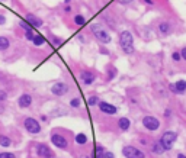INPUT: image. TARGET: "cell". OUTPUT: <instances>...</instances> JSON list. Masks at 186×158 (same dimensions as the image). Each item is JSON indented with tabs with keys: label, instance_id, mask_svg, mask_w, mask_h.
Here are the masks:
<instances>
[{
	"label": "cell",
	"instance_id": "cell-14",
	"mask_svg": "<svg viewBox=\"0 0 186 158\" xmlns=\"http://www.w3.org/2000/svg\"><path fill=\"white\" fill-rule=\"evenodd\" d=\"M158 31H160V34H161V35H169V34H170V31H172L170 23H167V22H161V23L158 25Z\"/></svg>",
	"mask_w": 186,
	"mask_h": 158
},
{
	"label": "cell",
	"instance_id": "cell-43",
	"mask_svg": "<svg viewBox=\"0 0 186 158\" xmlns=\"http://www.w3.org/2000/svg\"><path fill=\"white\" fill-rule=\"evenodd\" d=\"M2 112H3V107H2V106H0V113H2Z\"/></svg>",
	"mask_w": 186,
	"mask_h": 158
},
{
	"label": "cell",
	"instance_id": "cell-3",
	"mask_svg": "<svg viewBox=\"0 0 186 158\" xmlns=\"http://www.w3.org/2000/svg\"><path fill=\"white\" fill-rule=\"evenodd\" d=\"M23 125H25V129L29 132V133H39L41 132V125H39V122L37 120V119H34V117H25V122H23Z\"/></svg>",
	"mask_w": 186,
	"mask_h": 158
},
{
	"label": "cell",
	"instance_id": "cell-20",
	"mask_svg": "<svg viewBox=\"0 0 186 158\" xmlns=\"http://www.w3.org/2000/svg\"><path fill=\"white\" fill-rule=\"evenodd\" d=\"M0 145H2V146H10L12 145V139L9 136L0 135Z\"/></svg>",
	"mask_w": 186,
	"mask_h": 158
},
{
	"label": "cell",
	"instance_id": "cell-40",
	"mask_svg": "<svg viewBox=\"0 0 186 158\" xmlns=\"http://www.w3.org/2000/svg\"><path fill=\"white\" fill-rule=\"evenodd\" d=\"M41 119H42L44 122H47V120H48V117H47V116H41Z\"/></svg>",
	"mask_w": 186,
	"mask_h": 158
},
{
	"label": "cell",
	"instance_id": "cell-23",
	"mask_svg": "<svg viewBox=\"0 0 186 158\" xmlns=\"http://www.w3.org/2000/svg\"><path fill=\"white\" fill-rule=\"evenodd\" d=\"M98 103H99V97H98V96H90L89 100H87V104H89V106H95V104H98Z\"/></svg>",
	"mask_w": 186,
	"mask_h": 158
},
{
	"label": "cell",
	"instance_id": "cell-27",
	"mask_svg": "<svg viewBox=\"0 0 186 158\" xmlns=\"http://www.w3.org/2000/svg\"><path fill=\"white\" fill-rule=\"evenodd\" d=\"M34 36H35L34 29H32V31H25V38H26L28 41H32V39H34Z\"/></svg>",
	"mask_w": 186,
	"mask_h": 158
},
{
	"label": "cell",
	"instance_id": "cell-12",
	"mask_svg": "<svg viewBox=\"0 0 186 158\" xmlns=\"http://www.w3.org/2000/svg\"><path fill=\"white\" fill-rule=\"evenodd\" d=\"M26 22H28L32 28H41V26L44 25V21H42L41 18L32 15V13H28V15H26Z\"/></svg>",
	"mask_w": 186,
	"mask_h": 158
},
{
	"label": "cell",
	"instance_id": "cell-9",
	"mask_svg": "<svg viewBox=\"0 0 186 158\" xmlns=\"http://www.w3.org/2000/svg\"><path fill=\"white\" fill-rule=\"evenodd\" d=\"M51 93L54 96H64V94L68 93V86L64 84V83H55L51 87Z\"/></svg>",
	"mask_w": 186,
	"mask_h": 158
},
{
	"label": "cell",
	"instance_id": "cell-1",
	"mask_svg": "<svg viewBox=\"0 0 186 158\" xmlns=\"http://www.w3.org/2000/svg\"><path fill=\"white\" fill-rule=\"evenodd\" d=\"M119 44H121L125 54L134 52V38H132V34L130 31H122L119 34Z\"/></svg>",
	"mask_w": 186,
	"mask_h": 158
},
{
	"label": "cell",
	"instance_id": "cell-29",
	"mask_svg": "<svg viewBox=\"0 0 186 158\" xmlns=\"http://www.w3.org/2000/svg\"><path fill=\"white\" fill-rule=\"evenodd\" d=\"M51 42H52V45H54V47H61L63 39H61V38H52V39H51Z\"/></svg>",
	"mask_w": 186,
	"mask_h": 158
},
{
	"label": "cell",
	"instance_id": "cell-15",
	"mask_svg": "<svg viewBox=\"0 0 186 158\" xmlns=\"http://www.w3.org/2000/svg\"><path fill=\"white\" fill-rule=\"evenodd\" d=\"M130 125H131V122H130V119H127V117H121V119L118 120V126L121 128V131H128V129H130Z\"/></svg>",
	"mask_w": 186,
	"mask_h": 158
},
{
	"label": "cell",
	"instance_id": "cell-17",
	"mask_svg": "<svg viewBox=\"0 0 186 158\" xmlns=\"http://www.w3.org/2000/svg\"><path fill=\"white\" fill-rule=\"evenodd\" d=\"M76 144L77 145H86L87 144V136L84 133H77L76 135Z\"/></svg>",
	"mask_w": 186,
	"mask_h": 158
},
{
	"label": "cell",
	"instance_id": "cell-32",
	"mask_svg": "<svg viewBox=\"0 0 186 158\" xmlns=\"http://www.w3.org/2000/svg\"><path fill=\"white\" fill-rule=\"evenodd\" d=\"M114 76H115V68H111L109 70V74H108V80H112Z\"/></svg>",
	"mask_w": 186,
	"mask_h": 158
},
{
	"label": "cell",
	"instance_id": "cell-13",
	"mask_svg": "<svg viewBox=\"0 0 186 158\" xmlns=\"http://www.w3.org/2000/svg\"><path fill=\"white\" fill-rule=\"evenodd\" d=\"M18 104H19V107H22V109L29 107V106L32 104V96L28 94V93H23V94L18 99Z\"/></svg>",
	"mask_w": 186,
	"mask_h": 158
},
{
	"label": "cell",
	"instance_id": "cell-24",
	"mask_svg": "<svg viewBox=\"0 0 186 158\" xmlns=\"http://www.w3.org/2000/svg\"><path fill=\"white\" fill-rule=\"evenodd\" d=\"M19 26H21L22 29H25V31H32V26H31L26 21H21V22H19Z\"/></svg>",
	"mask_w": 186,
	"mask_h": 158
},
{
	"label": "cell",
	"instance_id": "cell-26",
	"mask_svg": "<svg viewBox=\"0 0 186 158\" xmlns=\"http://www.w3.org/2000/svg\"><path fill=\"white\" fill-rule=\"evenodd\" d=\"M103 154H105V148L101 146V145H98L96 146V158H102Z\"/></svg>",
	"mask_w": 186,
	"mask_h": 158
},
{
	"label": "cell",
	"instance_id": "cell-10",
	"mask_svg": "<svg viewBox=\"0 0 186 158\" xmlns=\"http://www.w3.org/2000/svg\"><path fill=\"white\" fill-rule=\"evenodd\" d=\"M98 107H99L101 112H103L106 115H115L118 112V107L114 106V104H111V103H108V102H99L98 103Z\"/></svg>",
	"mask_w": 186,
	"mask_h": 158
},
{
	"label": "cell",
	"instance_id": "cell-41",
	"mask_svg": "<svg viewBox=\"0 0 186 158\" xmlns=\"http://www.w3.org/2000/svg\"><path fill=\"white\" fill-rule=\"evenodd\" d=\"M177 158H186V157H185L183 154H179V155H177Z\"/></svg>",
	"mask_w": 186,
	"mask_h": 158
},
{
	"label": "cell",
	"instance_id": "cell-36",
	"mask_svg": "<svg viewBox=\"0 0 186 158\" xmlns=\"http://www.w3.org/2000/svg\"><path fill=\"white\" fill-rule=\"evenodd\" d=\"M119 3H122V5H128V3H131V2H134V0H118Z\"/></svg>",
	"mask_w": 186,
	"mask_h": 158
},
{
	"label": "cell",
	"instance_id": "cell-4",
	"mask_svg": "<svg viewBox=\"0 0 186 158\" xmlns=\"http://www.w3.org/2000/svg\"><path fill=\"white\" fill-rule=\"evenodd\" d=\"M122 154L124 157L127 158H145V154L140 149H137L135 146H131V145H127L122 148Z\"/></svg>",
	"mask_w": 186,
	"mask_h": 158
},
{
	"label": "cell",
	"instance_id": "cell-2",
	"mask_svg": "<svg viewBox=\"0 0 186 158\" xmlns=\"http://www.w3.org/2000/svg\"><path fill=\"white\" fill-rule=\"evenodd\" d=\"M90 31H92V34L95 35V38L99 41V42H102V44H109L111 41H112V38H111V35L105 31V28L102 26V25H99V23H92L90 25Z\"/></svg>",
	"mask_w": 186,
	"mask_h": 158
},
{
	"label": "cell",
	"instance_id": "cell-39",
	"mask_svg": "<svg viewBox=\"0 0 186 158\" xmlns=\"http://www.w3.org/2000/svg\"><path fill=\"white\" fill-rule=\"evenodd\" d=\"M144 2H145L147 5H153V0H144Z\"/></svg>",
	"mask_w": 186,
	"mask_h": 158
},
{
	"label": "cell",
	"instance_id": "cell-33",
	"mask_svg": "<svg viewBox=\"0 0 186 158\" xmlns=\"http://www.w3.org/2000/svg\"><path fill=\"white\" fill-rule=\"evenodd\" d=\"M71 10H73V9H71L70 5H65V6H64V12H65V13H71Z\"/></svg>",
	"mask_w": 186,
	"mask_h": 158
},
{
	"label": "cell",
	"instance_id": "cell-8",
	"mask_svg": "<svg viewBox=\"0 0 186 158\" xmlns=\"http://www.w3.org/2000/svg\"><path fill=\"white\" fill-rule=\"evenodd\" d=\"M35 152H37V155L41 157V158H52V157H54V155H52V151H51L45 144H38V145L35 146Z\"/></svg>",
	"mask_w": 186,
	"mask_h": 158
},
{
	"label": "cell",
	"instance_id": "cell-19",
	"mask_svg": "<svg viewBox=\"0 0 186 158\" xmlns=\"http://www.w3.org/2000/svg\"><path fill=\"white\" fill-rule=\"evenodd\" d=\"M32 42H34V45L41 47V45H44V44H45V38H44L42 35H35V36H34V39H32Z\"/></svg>",
	"mask_w": 186,
	"mask_h": 158
},
{
	"label": "cell",
	"instance_id": "cell-7",
	"mask_svg": "<svg viewBox=\"0 0 186 158\" xmlns=\"http://www.w3.org/2000/svg\"><path fill=\"white\" fill-rule=\"evenodd\" d=\"M143 125H144L148 131H157L158 126H160V122H158V119L154 117V116H145V117L143 119Z\"/></svg>",
	"mask_w": 186,
	"mask_h": 158
},
{
	"label": "cell",
	"instance_id": "cell-31",
	"mask_svg": "<svg viewBox=\"0 0 186 158\" xmlns=\"http://www.w3.org/2000/svg\"><path fill=\"white\" fill-rule=\"evenodd\" d=\"M102 158H115V155L112 152H109V151H105V154L102 155Z\"/></svg>",
	"mask_w": 186,
	"mask_h": 158
},
{
	"label": "cell",
	"instance_id": "cell-16",
	"mask_svg": "<svg viewBox=\"0 0 186 158\" xmlns=\"http://www.w3.org/2000/svg\"><path fill=\"white\" fill-rule=\"evenodd\" d=\"M10 47V41L6 36H0V51H6Z\"/></svg>",
	"mask_w": 186,
	"mask_h": 158
},
{
	"label": "cell",
	"instance_id": "cell-30",
	"mask_svg": "<svg viewBox=\"0 0 186 158\" xmlns=\"http://www.w3.org/2000/svg\"><path fill=\"white\" fill-rule=\"evenodd\" d=\"M6 99H8V93H6L5 90H0V103L5 102Z\"/></svg>",
	"mask_w": 186,
	"mask_h": 158
},
{
	"label": "cell",
	"instance_id": "cell-42",
	"mask_svg": "<svg viewBox=\"0 0 186 158\" xmlns=\"http://www.w3.org/2000/svg\"><path fill=\"white\" fill-rule=\"evenodd\" d=\"M70 2H71V0H64V3H65V5H70Z\"/></svg>",
	"mask_w": 186,
	"mask_h": 158
},
{
	"label": "cell",
	"instance_id": "cell-11",
	"mask_svg": "<svg viewBox=\"0 0 186 158\" xmlns=\"http://www.w3.org/2000/svg\"><path fill=\"white\" fill-rule=\"evenodd\" d=\"M80 80H81V83L84 84V86H90V84H93V81L96 80V74H93L92 71H81L80 73Z\"/></svg>",
	"mask_w": 186,
	"mask_h": 158
},
{
	"label": "cell",
	"instance_id": "cell-38",
	"mask_svg": "<svg viewBox=\"0 0 186 158\" xmlns=\"http://www.w3.org/2000/svg\"><path fill=\"white\" fill-rule=\"evenodd\" d=\"M169 87H170V90H172V91L177 93V91H176V87H174V84H169Z\"/></svg>",
	"mask_w": 186,
	"mask_h": 158
},
{
	"label": "cell",
	"instance_id": "cell-25",
	"mask_svg": "<svg viewBox=\"0 0 186 158\" xmlns=\"http://www.w3.org/2000/svg\"><path fill=\"white\" fill-rule=\"evenodd\" d=\"M70 107H74V109L80 107V99H77V97L71 99V100H70Z\"/></svg>",
	"mask_w": 186,
	"mask_h": 158
},
{
	"label": "cell",
	"instance_id": "cell-34",
	"mask_svg": "<svg viewBox=\"0 0 186 158\" xmlns=\"http://www.w3.org/2000/svg\"><path fill=\"white\" fill-rule=\"evenodd\" d=\"M172 57H173V60H174V61H179V60H180V54H179V52H173V55H172Z\"/></svg>",
	"mask_w": 186,
	"mask_h": 158
},
{
	"label": "cell",
	"instance_id": "cell-35",
	"mask_svg": "<svg viewBox=\"0 0 186 158\" xmlns=\"http://www.w3.org/2000/svg\"><path fill=\"white\" fill-rule=\"evenodd\" d=\"M6 23V18H5V15H0V25H5Z\"/></svg>",
	"mask_w": 186,
	"mask_h": 158
},
{
	"label": "cell",
	"instance_id": "cell-37",
	"mask_svg": "<svg viewBox=\"0 0 186 158\" xmlns=\"http://www.w3.org/2000/svg\"><path fill=\"white\" fill-rule=\"evenodd\" d=\"M180 55H182V57H183V58L186 60V48H183V49H182V52H180Z\"/></svg>",
	"mask_w": 186,
	"mask_h": 158
},
{
	"label": "cell",
	"instance_id": "cell-21",
	"mask_svg": "<svg viewBox=\"0 0 186 158\" xmlns=\"http://www.w3.org/2000/svg\"><path fill=\"white\" fill-rule=\"evenodd\" d=\"M163 151H164V148H163L161 142H156V144L153 145V152H154V154H163Z\"/></svg>",
	"mask_w": 186,
	"mask_h": 158
},
{
	"label": "cell",
	"instance_id": "cell-6",
	"mask_svg": "<svg viewBox=\"0 0 186 158\" xmlns=\"http://www.w3.org/2000/svg\"><path fill=\"white\" fill-rule=\"evenodd\" d=\"M51 142H52L55 146L61 148V149H64V148H67V146H68V141H67V138H65L64 135L58 133V132H54V133L51 135Z\"/></svg>",
	"mask_w": 186,
	"mask_h": 158
},
{
	"label": "cell",
	"instance_id": "cell-18",
	"mask_svg": "<svg viewBox=\"0 0 186 158\" xmlns=\"http://www.w3.org/2000/svg\"><path fill=\"white\" fill-rule=\"evenodd\" d=\"M174 87H176L177 93H183L186 90V81L185 80H179L177 83H174Z\"/></svg>",
	"mask_w": 186,
	"mask_h": 158
},
{
	"label": "cell",
	"instance_id": "cell-22",
	"mask_svg": "<svg viewBox=\"0 0 186 158\" xmlns=\"http://www.w3.org/2000/svg\"><path fill=\"white\" fill-rule=\"evenodd\" d=\"M84 22H86V21H84V18H83L81 15H76V16H74V23H76L77 26H83Z\"/></svg>",
	"mask_w": 186,
	"mask_h": 158
},
{
	"label": "cell",
	"instance_id": "cell-28",
	"mask_svg": "<svg viewBox=\"0 0 186 158\" xmlns=\"http://www.w3.org/2000/svg\"><path fill=\"white\" fill-rule=\"evenodd\" d=\"M0 158H16V155L12 152H0Z\"/></svg>",
	"mask_w": 186,
	"mask_h": 158
},
{
	"label": "cell",
	"instance_id": "cell-5",
	"mask_svg": "<svg viewBox=\"0 0 186 158\" xmlns=\"http://www.w3.org/2000/svg\"><path fill=\"white\" fill-rule=\"evenodd\" d=\"M176 138H177L176 132L169 131V132L163 133V136H161L160 142H161V145H163V148H164V149H170V148L173 146V142L176 141Z\"/></svg>",
	"mask_w": 186,
	"mask_h": 158
}]
</instances>
